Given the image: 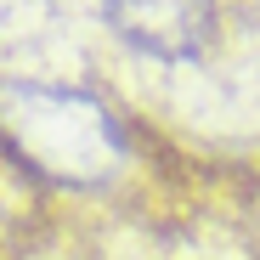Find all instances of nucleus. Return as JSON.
<instances>
[{
	"label": "nucleus",
	"mask_w": 260,
	"mask_h": 260,
	"mask_svg": "<svg viewBox=\"0 0 260 260\" xmlns=\"http://www.w3.org/2000/svg\"><path fill=\"white\" fill-rule=\"evenodd\" d=\"M28 215H34V176H28L23 147L6 136V124H0V243L23 238Z\"/></svg>",
	"instance_id": "2"
},
{
	"label": "nucleus",
	"mask_w": 260,
	"mask_h": 260,
	"mask_svg": "<svg viewBox=\"0 0 260 260\" xmlns=\"http://www.w3.org/2000/svg\"><path fill=\"white\" fill-rule=\"evenodd\" d=\"M102 23L153 68H204L221 46V0H102Z\"/></svg>",
	"instance_id": "1"
}]
</instances>
